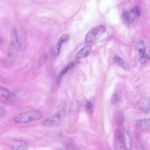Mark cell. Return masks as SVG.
I'll return each mask as SVG.
<instances>
[{
	"label": "cell",
	"mask_w": 150,
	"mask_h": 150,
	"mask_svg": "<svg viewBox=\"0 0 150 150\" xmlns=\"http://www.w3.org/2000/svg\"><path fill=\"white\" fill-rule=\"evenodd\" d=\"M43 116L41 112L30 110L21 113L14 117V120L18 123L26 124L41 119Z\"/></svg>",
	"instance_id": "1"
},
{
	"label": "cell",
	"mask_w": 150,
	"mask_h": 150,
	"mask_svg": "<svg viewBox=\"0 0 150 150\" xmlns=\"http://www.w3.org/2000/svg\"><path fill=\"white\" fill-rule=\"evenodd\" d=\"M19 48L16 30L14 29L11 32L10 39L8 56L11 59H15L18 54Z\"/></svg>",
	"instance_id": "2"
},
{
	"label": "cell",
	"mask_w": 150,
	"mask_h": 150,
	"mask_svg": "<svg viewBox=\"0 0 150 150\" xmlns=\"http://www.w3.org/2000/svg\"><path fill=\"white\" fill-rule=\"evenodd\" d=\"M105 31V28L101 25L97 26L93 28L86 34L85 41L88 43L95 42L101 37Z\"/></svg>",
	"instance_id": "3"
},
{
	"label": "cell",
	"mask_w": 150,
	"mask_h": 150,
	"mask_svg": "<svg viewBox=\"0 0 150 150\" xmlns=\"http://www.w3.org/2000/svg\"><path fill=\"white\" fill-rule=\"evenodd\" d=\"M63 114L58 112L51 117L43 120L42 122L43 126L47 127H53L59 125L63 118Z\"/></svg>",
	"instance_id": "4"
},
{
	"label": "cell",
	"mask_w": 150,
	"mask_h": 150,
	"mask_svg": "<svg viewBox=\"0 0 150 150\" xmlns=\"http://www.w3.org/2000/svg\"><path fill=\"white\" fill-rule=\"evenodd\" d=\"M115 146L116 150L125 149L122 135L119 129H117L115 130Z\"/></svg>",
	"instance_id": "5"
},
{
	"label": "cell",
	"mask_w": 150,
	"mask_h": 150,
	"mask_svg": "<svg viewBox=\"0 0 150 150\" xmlns=\"http://www.w3.org/2000/svg\"><path fill=\"white\" fill-rule=\"evenodd\" d=\"M91 47L89 45H85L77 53L75 56L76 59L79 60L84 58L90 53Z\"/></svg>",
	"instance_id": "6"
},
{
	"label": "cell",
	"mask_w": 150,
	"mask_h": 150,
	"mask_svg": "<svg viewBox=\"0 0 150 150\" xmlns=\"http://www.w3.org/2000/svg\"><path fill=\"white\" fill-rule=\"evenodd\" d=\"M79 63L78 60H74L70 62L67 65L60 73L57 79V83L59 84L64 75L70 69L72 68Z\"/></svg>",
	"instance_id": "7"
},
{
	"label": "cell",
	"mask_w": 150,
	"mask_h": 150,
	"mask_svg": "<svg viewBox=\"0 0 150 150\" xmlns=\"http://www.w3.org/2000/svg\"><path fill=\"white\" fill-rule=\"evenodd\" d=\"M136 18L135 15L131 11L124 12L122 15L123 21L127 24L131 23L134 19Z\"/></svg>",
	"instance_id": "8"
},
{
	"label": "cell",
	"mask_w": 150,
	"mask_h": 150,
	"mask_svg": "<svg viewBox=\"0 0 150 150\" xmlns=\"http://www.w3.org/2000/svg\"><path fill=\"white\" fill-rule=\"evenodd\" d=\"M28 147L27 142L23 140H17L14 141L12 145V148L14 150H25Z\"/></svg>",
	"instance_id": "9"
},
{
	"label": "cell",
	"mask_w": 150,
	"mask_h": 150,
	"mask_svg": "<svg viewBox=\"0 0 150 150\" xmlns=\"http://www.w3.org/2000/svg\"><path fill=\"white\" fill-rule=\"evenodd\" d=\"M113 61L115 64L120 66L125 70L127 71L129 69L128 66L121 57L117 55L115 56L113 58Z\"/></svg>",
	"instance_id": "10"
},
{
	"label": "cell",
	"mask_w": 150,
	"mask_h": 150,
	"mask_svg": "<svg viewBox=\"0 0 150 150\" xmlns=\"http://www.w3.org/2000/svg\"><path fill=\"white\" fill-rule=\"evenodd\" d=\"M69 36L67 34H64L61 36L58 41L56 48L55 52L56 54H58L59 53L62 44L69 41Z\"/></svg>",
	"instance_id": "11"
},
{
	"label": "cell",
	"mask_w": 150,
	"mask_h": 150,
	"mask_svg": "<svg viewBox=\"0 0 150 150\" xmlns=\"http://www.w3.org/2000/svg\"><path fill=\"white\" fill-rule=\"evenodd\" d=\"M150 119H139L136 122L137 126L139 128L144 129H148L150 128Z\"/></svg>",
	"instance_id": "12"
},
{
	"label": "cell",
	"mask_w": 150,
	"mask_h": 150,
	"mask_svg": "<svg viewBox=\"0 0 150 150\" xmlns=\"http://www.w3.org/2000/svg\"><path fill=\"white\" fill-rule=\"evenodd\" d=\"M22 93L20 91H15L10 93L8 100L11 102H15L20 100L23 96Z\"/></svg>",
	"instance_id": "13"
},
{
	"label": "cell",
	"mask_w": 150,
	"mask_h": 150,
	"mask_svg": "<svg viewBox=\"0 0 150 150\" xmlns=\"http://www.w3.org/2000/svg\"><path fill=\"white\" fill-rule=\"evenodd\" d=\"M17 33L19 45V48L21 50H23L25 46V39L24 36L22 32L18 33L17 31Z\"/></svg>",
	"instance_id": "14"
},
{
	"label": "cell",
	"mask_w": 150,
	"mask_h": 150,
	"mask_svg": "<svg viewBox=\"0 0 150 150\" xmlns=\"http://www.w3.org/2000/svg\"><path fill=\"white\" fill-rule=\"evenodd\" d=\"M124 134L126 147L128 149H130L131 145V140L130 135L126 130L124 131Z\"/></svg>",
	"instance_id": "15"
},
{
	"label": "cell",
	"mask_w": 150,
	"mask_h": 150,
	"mask_svg": "<svg viewBox=\"0 0 150 150\" xmlns=\"http://www.w3.org/2000/svg\"><path fill=\"white\" fill-rule=\"evenodd\" d=\"M137 47L140 57L144 56L145 48L144 42L142 40H141L137 44Z\"/></svg>",
	"instance_id": "16"
},
{
	"label": "cell",
	"mask_w": 150,
	"mask_h": 150,
	"mask_svg": "<svg viewBox=\"0 0 150 150\" xmlns=\"http://www.w3.org/2000/svg\"><path fill=\"white\" fill-rule=\"evenodd\" d=\"M142 106L143 110L147 112H149L150 100L149 98H146L142 102Z\"/></svg>",
	"instance_id": "17"
},
{
	"label": "cell",
	"mask_w": 150,
	"mask_h": 150,
	"mask_svg": "<svg viewBox=\"0 0 150 150\" xmlns=\"http://www.w3.org/2000/svg\"><path fill=\"white\" fill-rule=\"evenodd\" d=\"M94 99L93 98H91V100L87 102L85 107L86 110L90 112H92L94 109Z\"/></svg>",
	"instance_id": "18"
},
{
	"label": "cell",
	"mask_w": 150,
	"mask_h": 150,
	"mask_svg": "<svg viewBox=\"0 0 150 150\" xmlns=\"http://www.w3.org/2000/svg\"><path fill=\"white\" fill-rule=\"evenodd\" d=\"M10 93L6 89L0 87V97H3L6 99H8Z\"/></svg>",
	"instance_id": "19"
},
{
	"label": "cell",
	"mask_w": 150,
	"mask_h": 150,
	"mask_svg": "<svg viewBox=\"0 0 150 150\" xmlns=\"http://www.w3.org/2000/svg\"><path fill=\"white\" fill-rule=\"evenodd\" d=\"M130 11L135 15L136 18L140 16L141 11L139 6H136L133 7Z\"/></svg>",
	"instance_id": "20"
},
{
	"label": "cell",
	"mask_w": 150,
	"mask_h": 150,
	"mask_svg": "<svg viewBox=\"0 0 150 150\" xmlns=\"http://www.w3.org/2000/svg\"><path fill=\"white\" fill-rule=\"evenodd\" d=\"M119 99V96L116 93H115L112 96L110 102L114 104L116 103Z\"/></svg>",
	"instance_id": "21"
},
{
	"label": "cell",
	"mask_w": 150,
	"mask_h": 150,
	"mask_svg": "<svg viewBox=\"0 0 150 150\" xmlns=\"http://www.w3.org/2000/svg\"><path fill=\"white\" fill-rule=\"evenodd\" d=\"M6 109L5 108L2 106H0V117H2L5 113Z\"/></svg>",
	"instance_id": "22"
},
{
	"label": "cell",
	"mask_w": 150,
	"mask_h": 150,
	"mask_svg": "<svg viewBox=\"0 0 150 150\" xmlns=\"http://www.w3.org/2000/svg\"><path fill=\"white\" fill-rule=\"evenodd\" d=\"M146 61V59L145 56L141 57H140L139 62L140 64H142L144 63Z\"/></svg>",
	"instance_id": "23"
},
{
	"label": "cell",
	"mask_w": 150,
	"mask_h": 150,
	"mask_svg": "<svg viewBox=\"0 0 150 150\" xmlns=\"http://www.w3.org/2000/svg\"><path fill=\"white\" fill-rule=\"evenodd\" d=\"M119 118L117 119L119 123H121L122 122L123 120V117L122 115H120L118 117Z\"/></svg>",
	"instance_id": "24"
},
{
	"label": "cell",
	"mask_w": 150,
	"mask_h": 150,
	"mask_svg": "<svg viewBox=\"0 0 150 150\" xmlns=\"http://www.w3.org/2000/svg\"><path fill=\"white\" fill-rule=\"evenodd\" d=\"M146 56L147 58L149 59H150V51L149 50L147 51L146 53Z\"/></svg>",
	"instance_id": "25"
}]
</instances>
